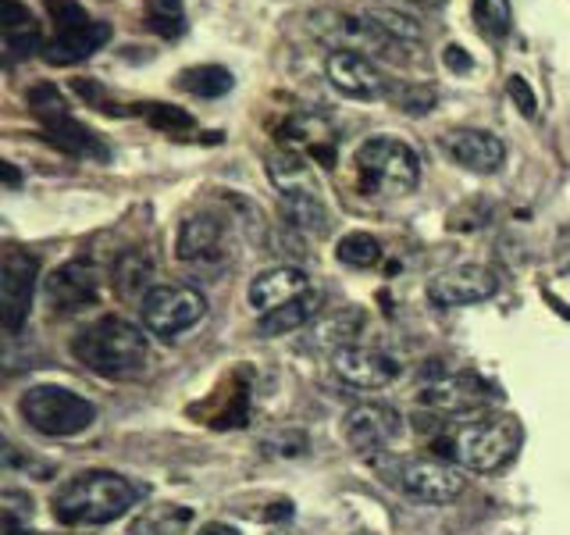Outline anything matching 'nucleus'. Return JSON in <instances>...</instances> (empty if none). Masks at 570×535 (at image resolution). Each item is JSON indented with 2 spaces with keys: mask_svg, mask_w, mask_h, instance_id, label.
<instances>
[{
  "mask_svg": "<svg viewBox=\"0 0 570 535\" xmlns=\"http://www.w3.org/2000/svg\"><path fill=\"white\" fill-rule=\"evenodd\" d=\"M47 11H50L53 22H58V29H68V26H82V22H89L86 8L71 4V0H47Z\"/></svg>",
  "mask_w": 570,
  "mask_h": 535,
  "instance_id": "2f4dec72",
  "label": "nucleus"
},
{
  "mask_svg": "<svg viewBox=\"0 0 570 535\" xmlns=\"http://www.w3.org/2000/svg\"><path fill=\"white\" fill-rule=\"evenodd\" d=\"M396 481L406 496L421 499V504H453V499L463 493V475L460 464L453 460H439V457H410L400 464Z\"/></svg>",
  "mask_w": 570,
  "mask_h": 535,
  "instance_id": "6e6552de",
  "label": "nucleus"
},
{
  "mask_svg": "<svg viewBox=\"0 0 570 535\" xmlns=\"http://www.w3.org/2000/svg\"><path fill=\"white\" fill-rule=\"evenodd\" d=\"M307 293H311V282L293 264L267 268V272H261L254 282H249V303H254L261 314L285 308V303H293V300L307 296Z\"/></svg>",
  "mask_w": 570,
  "mask_h": 535,
  "instance_id": "dca6fc26",
  "label": "nucleus"
},
{
  "mask_svg": "<svg viewBox=\"0 0 570 535\" xmlns=\"http://www.w3.org/2000/svg\"><path fill=\"white\" fill-rule=\"evenodd\" d=\"M32 111L40 115L43 133L53 147H61L76 157H94V160H107V147L97 139V133H89L86 125H79L76 118L68 115V107L61 100V94L53 86H40L29 94Z\"/></svg>",
  "mask_w": 570,
  "mask_h": 535,
  "instance_id": "0eeeda50",
  "label": "nucleus"
},
{
  "mask_svg": "<svg viewBox=\"0 0 570 535\" xmlns=\"http://www.w3.org/2000/svg\"><path fill=\"white\" fill-rule=\"evenodd\" d=\"M193 525V510L189 507H154L142 517H136L129 535H183Z\"/></svg>",
  "mask_w": 570,
  "mask_h": 535,
  "instance_id": "b1692460",
  "label": "nucleus"
},
{
  "mask_svg": "<svg viewBox=\"0 0 570 535\" xmlns=\"http://www.w3.org/2000/svg\"><path fill=\"white\" fill-rule=\"evenodd\" d=\"M282 211H285V218H289V225L303 228L307 236H328L332 214L317 193H285Z\"/></svg>",
  "mask_w": 570,
  "mask_h": 535,
  "instance_id": "aec40b11",
  "label": "nucleus"
},
{
  "mask_svg": "<svg viewBox=\"0 0 570 535\" xmlns=\"http://www.w3.org/2000/svg\"><path fill=\"white\" fill-rule=\"evenodd\" d=\"M361 329H364V311L361 308H343V311H335V314L317 321L314 343L335 353V350H343V347H353V339L361 335Z\"/></svg>",
  "mask_w": 570,
  "mask_h": 535,
  "instance_id": "412c9836",
  "label": "nucleus"
},
{
  "mask_svg": "<svg viewBox=\"0 0 570 535\" xmlns=\"http://www.w3.org/2000/svg\"><path fill=\"white\" fill-rule=\"evenodd\" d=\"M499 290V279L485 264H456L450 272L428 282V300L435 308H468V303L489 300Z\"/></svg>",
  "mask_w": 570,
  "mask_h": 535,
  "instance_id": "9b49d317",
  "label": "nucleus"
},
{
  "mask_svg": "<svg viewBox=\"0 0 570 535\" xmlns=\"http://www.w3.org/2000/svg\"><path fill=\"white\" fill-rule=\"evenodd\" d=\"M178 86L189 89L193 97H222L232 89V71L222 65H196L178 76Z\"/></svg>",
  "mask_w": 570,
  "mask_h": 535,
  "instance_id": "393cba45",
  "label": "nucleus"
},
{
  "mask_svg": "<svg viewBox=\"0 0 570 535\" xmlns=\"http://www.w3.org/2000/svg\"><path fill=\"white\" fill-rule=\"evenodd\" d=\"M314 311H317V296H314V290L307 293V296H299V300H293V303H285V308H275V311H267V314H261V321H257V332L261 335H285V332H296V329H303L307 321L314 318Z\"/></svg>",
  "mask_w": 570,
  "mask_h": 535,
  "instance_id": "4be33fe9",
  "label": "nucleus"
},
{
  "mask_svg": "<svg viewBox=\"0 0 570 535\" xmlns=\"http://www.w3.org/2000/svg\"><path fill=\"white\" fill-rule=\"evenodd\" d=\"M272 178H275V186L282 189V196L285 193H317V186L311 183V168L293 154L272 160Z\"/></svg>",
  "mask_w": 570,
  "mask_h": 535,
  "instance_id": "c85d7f7f",
  "label": "nucleus"
},
{
  "mask_svg": "<svg viewBox=\"0 0 570 535\" xmlns=\"http://www.w3.org/2000/svg\"><path fill=\"white\" fill-rule=\"evenodd\" d=\"M335 257L346 268H371V264H379L382 246L374 236H367V232H346L335 246Z\"/></svg>",
  "mask_w": 570,
  "mask_h": 535,
  "instance_id": "bb28decb",
  "label": "nucleus"
},
{
  "mask_svg": "<svg viewBox=\"0 0 570 535\" xmlns=\"http://www.w3.org/2000/svg\"><path fill=\"white\" fill-rule=\"evenodd\" d=\"M147 107H150L154 125H160V129H189L193 125V118L186 111H171V107H165V104H147Z\"/></svg>",
  "mask_w": 570,
  "mask_h": 535,
  "instance_id": "72a5a7b5",
  "label": "nucleus"
},
{
  "mask_svg": "<svg viewBox=\"0 0 570 535\" xmlns=\"http://www.w3.org/2000/svg\"><path fill=\"white\" fill-rule=\"evenodd\" d=\"M471 11H474L478 32L489 36V40H503V36L510 32V26H513L510 0H474Z\"/></svg>",
  "mask_w": 570,
  "mask_h": 535,
  "instance_id": "a878e982",
  "label": "nucleus"
},
{
  "mask_svg": "<svg viewBox=\"0 0 570 535\" xmlns=\"http://www.w3.org/2000/svg\"><path fill=\"white\" fill-rule=\"evenodd\" d=\"M445 65H450L453 71H471V58H468V54H463V47H456V43H450V47H445Z\"/></svg>",
  "mask_w": 570,
  "mask_h": 535,
  "instance_id": "f704fd0d",
  "label": "nucleus"
},
{
  "mask_svg": "<svg viewBox=\"0 0 570 535\" xmlns=\"http://www.w3.org/2000/svg\"><path fill=\"white\" fill-rule=\"evenodd\" d=\"M396 104L403 107V111H410V115H424V111H432L435 89H428V86H403L400 94H396Z\"/></svg>",
  "mask_w": 570,
  "mask_h": 535,
  "instance_id": "7c9ffc66",
  "label": "nucleus"
},
{
  "mask_svg": "<svg viewBox=\"0 0 570 535\" xmlns=\"http://www.w3.org/2000/svg\"><path fill=\"white\" fill-rule=\"evenodd\" d=\"M507 89H510L513 104L521 107V115H524V118H534V115H539V100H534V89L528 86L524 76H510Z\"/></svg>",
  "mask_w": 570,
  "mask_h": 535,
  "instance_id": "473e14b6",
  "label": "nucleus"
},
{
  "mask_svg": "<svg viewBox=\"0 0 570 535\" xmlns=\"http://www.w3.org/2000/svg\"><path fill=\"white\" fill-rule=\"evenodd\" d=\"M414 4H421V8H442L445 0H414Z\"/></svg>",
  "mask_w": 570,
  "mask_h": 535,
  "instance_id": "e433bc0d",
  "label": "nucleus"
},
{
  "mask_svg": "<svg viewBox=\"0 0 570 535\" xmlns=\"http://www.w3.org/2000/svg\"><path fill=\"white\" fill-rule=\"evenodd\" d=\"M147 26L165 40H175L186 29V4L183 0H147Z\"/></svg>",
  "mask_w": 570,
  "mask_h": 535,
  "instance_id": "cd10ccee",
  "label": "nucleus"
},
{
  "mask_svg": "<svg viewBox=\"0 0 570 535\" xmlns=\"http://www.w3.org/2000/svg\"><path fill=\"white\" fill-rule=\"evenodd\" d=\"M107 40H111V26L89 18V22H82V26L58 29V36L43 47V58L50 65H76V61L94 58Z\"/></svg>",
  "mask_w": 570,
  "mask_h": 535,
  "instance_id": "6ab92c4d",
  "label": "nucleus"
},
{
  "mask_svg": "<svg viewBox=\"0 0 570 535\" xmlns=\"http://www.w3.org/2000/svg\"><path fill=\"white\" fill-rule=\"evenodd\" d=\"M400 432H403V418L389 403H356L343 421V436L356 454H379L396 442Z\"/></svg>",
  "mask_w": 570,
  "mask_h": 535,
  "instance_id": "9d476101",
  "label": "nucleus"
},
{
  "mask_svg": "<svg viewBox=\"0 0 570 535\" xmlns=\"http://www.w3.org/2000/svg\"><path fill=\"white\" fill-rule=\"evenodd\" d=\"M178 261H222L225 257V222L218 214H189L178 228Z\"/></svg>",
  "mask_w": 570,
  "mask_h": 535,
  "instance_id": "f3484780",
  "label": "nucleus"
},
{
  "mask_svg": "<svg viewBox=\"0 0 570 535\" xmlns=\"http://www.w3.org/2000/svg\"><path fill=\"white\" fill-rule=\"evenodd\" d=\"M71 357L100 379L129 382L150 368V343L139 325L118 314H107L71 339Z\"/></svg>",
  "mask_w": 570,
  "mask_h": 535,
  "instance_id": "f257e3e1",
  "label": "nucleus"
},
{
  "mask_svg": "<svg viewBox=\"0 0 570 535\" xmlns=\"http://www.w3.org/2000/svg\"><path fill=\"white\" fill-rule=\"evenodd\" d=\"M150 279H154V264L147 254H139V250H132V254H125L118 264H115V290L118 296L125 300H147L150 293Z\"/></svg>",
  "mask_w": 570,
  "mask_h": 535,
  "instance_id": "5701e85b",
  "label": "nucleus"
},
{
  "mask_svg": "<svg viewBox=\"0 0 570 535\" xmlns=\"http://www.w3.org/2000/svg\"><path fill=\"white\" fill-rule=\"evenodd\" d=\"M47 300L53 311H79L97 300V272L82 261L53 268L47 279Z\"/></svg>",
  "mask_w": 570,
  "mask_h": 535,
  "instance_id": "a211bd4d",
  "label": "nucleus"
},
{
  "mask_svg": "<svg viewBox=\"0 0 570 535\" xmlns=\"http://www.w3.org/2000/svg\"><path fill=\"white\" fill-rule=\"evenodd\" d=\"M442 147L456 160V165H463L474 175H492V172L503 168V160H507L503 139L485 133V129H453V133L442 136Z\"/></svg>",
  "mask_w": 570,
  "mask_h": 535,
  "instance_id": "4468645a",
  "label": "nucleus"
},
{
  "mask_svg": "<svg viewBox=\"0 0 570 535\" xmlns=\"http://www.w3.org/2000/svg\"><path fill=\"white\" fill-rule=\"evenodd\" d=\"M275 535H303V532H275Z\"/></svg>",
  "mask_w": 570,
  "mask_h": 535,
  "instance_id": "58836bf2",
  "label": "nucleus"
},
{
  "mask_svg": "<svg viewBox=\"0 0 570 535\" xmlns=\"http://www.w3.org/2000/svg\"><path fill=\"white\" fill-rule=\"evenodd\" d=\"M196 535H239L232 525H222V522H210V525H204Z\"/></svg>",
  "mask_w": 570,
  "mask_h": 535,
  "instance_id": "c9c22d12",
  "label": "nucleus"
},
{
  "mask_svg": "<svg viewBox=\"0 0 570 535\" xmlns=\"http://www.w3.org/2000/svg\"><path fill=\"white\" fill-rule=\"evenodd\" d=\"M495 397L492 382H485L474 371H450L439 374L421 389V403L442 410V415H468V410H481Z\"/></svg>",
  "mask_w": 570,
  "mask_h": 535,
  "instance_id": "f8f14e48",
  "label": "nucleus"
},
{
  "mask_svg": "<svg viewBox=\"0 0 570 535\" xmlns=\"http://www.w3.org/2000/svg\"><path fill=\"white\" fill-rule=\"evenodd\" d=\"M139 489L115 471H82L53 493L50 507L61 525H107L136 507Z\"/></svg>",
  "mask_w": 570,
  "mask_h": 535,
  "instance_id": "f03ea898",
  "label": "nucleus"
},
{
  "mask_svg": "<svg viewBox=\"0 0 570 535\" xmlns=\"http://www.w3.org/2000/svg\"><path fill=\"white\" fill-rule=\"evenodd\" d=\"M4 178H8V183L14 186V183H18V172H14L11 165H4Z\"/></svg>",
  "mask_w": 570,
  "mask_h": 535,
  "instance_id": "4c0bfd02",
  "label": "nucleus"
},
{
  "mask_svg": "<svg viewBox=\"0 0 570 535\" xmlns=\"http://www.w3.org/2000/svg\"><path fill=\"white\" fill-rule=\"evenodd\" d=\"M328 82L338 89L343 97L353 100H382L389 94V79L385 71L374 65L364 54H353V50H335L328 54Z\"/></svg>",
  "mask_w": 570,
  "mask_h": 535,
  "instance_id": "ddd939ff",
  "label": "nucleus"
},
{
  "mask_svg": "<svg viewBox=\"0 0 570 535\" xmlns=\"http://www.w3.org/2000/svg\"><path fill=\"white\" fill-rule=\"evenodd\" d=\"M356 172H361L364 193L374 196H403L417 186L421 160L403 139L392 136H371L356 147Z\"/></svg>",
  "mask_w": 570,
  "mask_h": 535,
  "instance_id": "20e7f679",
  "label": "nucleus"
},
{
  "mask_svg": "<svg viewBox=\"0 0 570 535\" xmlns=\"http://www.w3.org/2000/svg\"><path fill=\"white\" fill-rule=\"evenodd\" d=\"M517 446H521V421L510 415H485L460 425L445 442V454L460 468L492 475L517 457Z\"/></svg>",
  "mask_w": 570,
  "mask_h": 535,
  "instance_id": "7ed1b4c3",
  "label": "nucleus"
},
{
  "mask_svg": "<svg viewBox=\"0 0 570 535\" xmlns=\"http://www.w3.org/2000/svg\"><path fill=\"white\" fill-rule=\"evenodd\" d=\"M18 410L29 421V428L53 439L79 436L89 425L97 421V403H89L79 392H71L65 386H32L22 392Z\"/></svg>",
  "mask_w": 570,
  "mask_h": 535,
  "instance_id": "39448f33",
  "label": "nucleus"
},
{
  "mask_svg": "<svg viewBox=\"0 0 570 535\" xmlns=\"http://www.w3.org/2000/svg\"><path fill=\"white\" fill-rule=\"evenodd\" d=\"M367 14L392 36V40H400V43H421L424 40L421 22H414L410 14H400V11H367Z\"/></svg>",
  "mask_w": 570,
  "mask_h": 535,
  "instance_id": "c756f323",
  "label": "nucleus"
},
{
  "mask_svg": "<svg viewBox=\"0 0 570 535\" xmlns=\"http://www.w3.org/2000/svg\"><path fill=\"white\" fill-rule=\"evenodd\" d=\"M142 329L157 339H175L207 314V300L193 285H154L139 303Z\"/></svg>",
  "mask_w": 570,
  "mask_h": 535,
  "instance_id": "423d86ee",
  "label": "nucleus"
},
{
  "mask_svg": "<svg viewBox=\"0 0 570 535\" xmlns=\"http://www.w3.org/2000/svg\"><path fill=\"white\" fill-rule=\"evenodd\" d=\"M36 272H40V261L32 254L14 246L4 250V261H0V325L8 332H18L26 325L32 308Z\"/></svg>",
  "mask_w": 570,
  "mask_h": 535,
  "instance_id": "1a4fd4ad",
  "label": "nucleus"
},
{
  "mask_svg": "<svg viewBox=\"0 0 570 535\" xmlns=\"http://www.w3.org/2000/svg\"><path fill=\"white\" fill-rule=\"evenodd\" d=\"M332 368L343 382L356 389H382L400 374V364L392 361L382 350H367V347H343L332 353Z\"/></svg>",
  "mask_w": 570,
  "mask_h": 535,
  "instance_id": "2eb2a0df",
  "label": "nucleus"
}]
</instances>
